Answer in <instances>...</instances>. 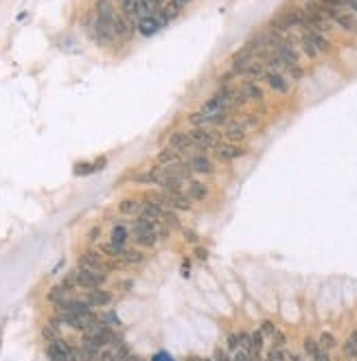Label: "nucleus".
<instances>
[{
	"mask_svg": "<svg viewBox=\"0 0 357 361\" xmlns=\"http://www.w3.org/2000/svg\"><path fill=\"white\" fill-rule=\"evenodd\" d=\"M287 361H305L302 354H287Z\"/></svg>",
	"mask_w": 357,
	"mask_h": 361,
	"instance_id": "nucleus-42",
	"label": "nucleus"
},
{
	"mask_svg": "<svg viewBox=\"0 0 357 361\" xmlns=\"http://www.w3.org/2000/svg\"><path fill=\"white\" fill-rule=\"evenodd\" d=\"M132 361H143L141 357H136V354H132Z\"/></svg>",
	"mask_w": 357,
	"mask_h": 361,
	"instance_id": "nucleus-43",
	"label": "nucleus"
},
{
	"mask_svg": "<svg viewBox=\"0 0 357 361\" xmlns=\"http://www.w3.org/2000/svg\"><path fill=\"white\" fill-rule=\"evenodd\" d=\"M184 239L191 241V243H197V234L193 232V230H184Z\"/></svg>",
	"mask_w": 357,
	"mask_h": 361,
	"instance_id": "nucleus-39",
	"label": "nucleus"
},
{
	"mask_svg": "<svg viewBox=\"0 0 357 361\" xmlns=\"http://www.w3.org/2000/svg\"><path fill=\"white\" fill-rule=\"evenodd\" d=\"M263 333V337H274V333H276V326L272 324L270 320H265L263 324H261V328H259Z\"/></svg>",
	"mask_w": 357,
	"mask_h": 361,
	"instance_id": "nucleus-34",
	"label": "nucleus"
},
{
	"mask_svg": "<svg viewBox=\"0 0 357 361\" xmlns=\"http://www.w3.org/2000/svg\"><path fill=\"white\" fill-rule=\"evenodd\" d=\"M184 164L191 168V173H204V175H210V173H215L213 160H210L208 155H204V153H193V155H189V158L184 160Z\"/></svg>",
	"mask_w": 357,
	"mask_h": 361,
	"instance_id": "nucleus-6",
	"label": "nucleus"
},
{
	"mask_svg": "<svg viewBox=\"0 0 357 361\" xmlns=\"http://www.w3.org/2000/svg\"><path fill=\"white\" fill-rule=\"evenodd\" d=\"M302 346H305V352H307V357H309V359H313L320 350H322V348H320V344H318V339H313V337H307Z\"/></svg>",
	"mask_w": 357,
	"mask_h": 361,
	"instance_id": "nucleus-28",
	"label": "nucleus"
},
{
	"mask_svg": "<svg viewBox=\"0 0 357 361\" xmlns=\"http://www.w3.org/2000/svg\"><path fill=\"white\" fill-rule=\"evenodd\" d=\"M300 46H302V51H305L309 57H318V55H320V53L316 51V48H313V44H311V42L305 38V35H302V38H300Z\"/></svg>",
	"mask_w": 357,
	"mask_h": 361,
	"instance_id": "nucleus-32",
	"label": "nucleus"
},
{
	"mask_svg": "<svg viewBox=\"0 0 357 361\" xmlns=\"http://www.w3.org/2000/svg\"><path fill=\"white\" fill-rule=\"evenodd\" d=\"M46 354H48V359H51V361H70L68 354H64L55 344H48L46 346Z\"/></svg>",
	"mask_w": 357,
	"mask_h": 361,
	"instance_id": "nucleus-26",
	"label": "nucleus"
},
{
	"mask_svg": "<svg viewBox=\"0 0 357 361\" xmlns=\"http://www.w3.org/2000/svg\"><path fill=\"white\" fill-rule=\"evenodd\" d=\"M79 267H90V269H107L103 263V256L94 250H88L86 254L79 256Z\"/></svg>",
	"mask_w": 357,
	"mask_h": 361,
	"instance_id": "nucleus-12",
	"label": "nucleus"
},
{
	"mask_svg": "<svg viewBox=\"0 0 357 361\" xmlns=\"http://www.w3.org/2000/svg\"><path fill=\"white\" fill-rule=\"evenodd\" d=\"M88 237H90V241H96V239L101 237V230H99V228H92V230H90V234H88Z\"/></svg>",
	"mask_w": 357,
	"mask_h": 361,
	"instance_id": "nucleus-41",
	"label": "nucleus"
},
{
	"mask_svg": "<svg viewBox=\"0 0 357 361\" xmlns=\"http://www.w3.org/2000/svg\"><path fill=\"white\" fill-rule=\"evenodd\" d=\"M110 276V269H90V267H77L70 274V278L75 280V287H81L90 291V289H99Z\"/></svg>",
	"mask_w": 357,
	"mask_h": 361,
	"instance_id": "nucleus-2",
	"label": "nucleus"
},
{
	"mask_svg": "<svg viewBox=\"0 0 357 361\" xmlns=\"http://www.w3.org/2000/svg\"><path fill=\"white\" fill-rule=\"evenodd\" d=\"M272 341H274L272 346H278V348H285L287 346V337H285V333H281V330H276L274 337H272Z\"/></svg>",
	"mask_w": 357,
	"mask_h": 361,
	"instance_id": "nucleus-35",
	"label": "nucleus"
},
{
	"mask_svg": "<svg viewBox=\"0 0 357 361\" xmlns=\"http://www.w3.org/2000/svg\"><path fill=\"white\" fill-rule=\"evenodd\" d=\"M134 243L143 248H154L158 243V234H141V237H134Z\"/></svg>",
	"mask_w": 357,
	"mask_h": 361,
	"instance_id": "nucleus-27",
	"label": "nucleus"
},
{
	"mask_svg": "<svg viewBox=\"0 0 357 361\" xmlns=\"http://www.w3.org/2000/svg\"><path fill=\"white\" fill-rule=\"evenodd\" d=\"M83 166H77L75 168V175H86V173H92V164H88V162H81Z\"/></svg>",
	"mask_w": 357,
	"mask_h": 361,
	"instance_id": "nucleus-37",
	"label": "nucleus"
},
{
	"mask_svg": "<svg viewBox=\"0 0 357 361\" xmlns=\"http://www.w3.org/2000/svg\"><path fill=\"white\" fill-rule=\"evenodd\" d=\"M136 29L145 35V38H149V35H154V33H158V31H160V29H162V24H160L158 20H156L154 16H149V18H143V20H138Z\"/></svg>",
	"mask_w": 357,
	"mask_h": 361,
	"instance_id": "nucleus-17",
	"label": "nucleus"
},
{
	"mask_svg": "<svg viewBox=\"0 0 357 361\" xmlns=\"http://www.w3.org/2000/svg\"><path fill=\"white\" fill-rule=\"evenodd\" d=\"M169 147L175 149L178 153L186 155V153L191 151V149H195V144H193L189 131H173L171 138H169Z\"/></svg>",
	"mask_w": 357,
	"mask_h": 361,
	"instance_id": "nucleus-7",
	"label": "nucleus"
},
{
	"mask_svg": "<svg viewBox=\"0 0 357 361\" xmlns=\"http://www.w3.org/2000/svg\"><path fill=\"white\" fill-rule=\"evenodd\" d=\"M184 193L191 197V202H204L208 197V186H204V182H197V179H189Z\"/></svg>",
	"mask_w": 357,
	"mask_h": 361,
	"instance_id": "nucleus-13",
	"label": "nucleus"
},
{
	"mask_svg": "<svg viewBox=\"0 0 357 361\" xmlns=\"http://www.w3.org/2000/svg\"><path fill=\"white\" fill-rule=\"evenodd\" d=\"M213 151L217 155V160H221V162H230V160H237L241 155H246V149L237 147V144H232V142H228V144L221 142L217 149H213Z\"/></svg>",
	"mask_w": 357,
	"mask_h": 361,
	"instance_id": "nucleus-8",
	"label": "nucleus"
},
{
	"mask_svg": "<svg viewBox=\"0 0 357 361\" xmlns=\"http://www.w3.org/2000/svg\"><path fill=\"white\" fill-rule=\"evenodd\" d=\"M101 252H103L105 256H110V258H116V261H123V256L127 254V248L125 245H118V243H103L101 245Z\"/></svg>",
	"mask_w": 357,
	"mask_h": 361,
	"instance_id": "nucleus-19",
	"label": "nucleus"
},
{
	"mask_svg": "<svg viewBox=\"0 0 357 361\" xmlns=\"http://www.w3.org/2000/svg\"><path fill=\"white\" fill-rule=\"evenodd\" d=\"M145 261V254H141V252H136V250H127V254L123 256V265H136V263H143Z\"/></svg>",
	"mask_w": 357,
	"mask_h": 361,
	"instance_id": "nucleus-29",
	"label": "nucleus"
},
{
	"mask_svg": "<svg viewBox=\"0 0 357 361\" xmlns=\"http://www.w3.org/2000/svg\"><path fill=\"white\" fill-rule=\"evenodd\" d=\"M42 335H44V339L48 341V344H51V341H55L57 337H59V330H57V328H53L51 324H46V326L42 328Z\"/></svg>",
	"mask_w": 357,
	"mask_h": 361,
	"instance_id": "nucleus-31",
	"label": "nucleus"
},
{
	"mask_svg": "<svg viewBox=\"0 0 357 361\" xmlns=\"http://www.w3.org/2000/svg\"><path fill=\"white\" fill-rule=\"evenodd\" d=\"M112 298H114V296H112L110 291H103V289L99 287V289H90L83 300H86V302L94 309V306H105V304H110Z\"/></svg>",
	"mask_w": 357,
	"mask_h": 361,
	"instance_id": "nucleus-10",
	"label": "nucleus"
},
{
	"mask_svg": "<svg viewBox=\"0 0 357 361\" xmlns=\"http://www.w3.org/2000/svg\"><path fill=\"white\" fill-rule=\"evenodd\" d=\"M318 344H320V348H322V350L329 352L331 348H335L337 341H335V337L331 335V333H322V335H320V339H318Z\"/></svg>",
	"mask_w": 357,
	"mask_h": 361,
	"instance_id": "nucleus-30",
	"label": "nucleus"
},
{
	"mask_svg": "<svg viewBox=\"0 0 357 361\" xmlns=\"http://www.w3.org/2000/svg\"><path fill=\"white\" fill-rule=\"evenodd\" d=\"M230 357H232V361H254L250 354H248L246 350H241V348H237V350H232L230 352Z\"/></svg>",
	"mask_w": 357,
	"mask_h": 361,
	"instance_id": "nucleus-36",
	"label": "nucleus"
},
{
	"mask_svg": "<svg viewBox=\"0 0 357 361\" xmlns=\"http://www.w3.org/2000/svg\"><path fill=\"white\" fill-rule=\"evenodd\" d=\"M213 359H215V361H232V357L228 354V350H226V348H221V346H217V348H215Z\"/></svg>",
	"mask_w": 357,
	"mask_h": 361,
	"instance_id": "nucleus-33",
	"label": "nucleus"
},
{
	"mask_svg": "<svg viewBox=\"0 0 357 361\" xmlns=\"http://www.w3.org/2000/svg\"><path fill=\"white\" fill-rule=\"evenodd\" d=\"M127 239H130V230H127V226L123 224H118V226H114L112 228V243H118V245H125L127 243Z\"/></svg>",
	"mask_w": 357,
	"mask_h": 361,
	"instance_id": "nucleus-22",
	"label": "nucleus"
},
{
	"mask_svg": "<svg viewBox=\"0 0 357 361\" xmlns=\"http://www.w3.org/2000/svg\"><path fill=\"white\" fill-rule=\"evenodd\" d=\"M232 123L241 125V127L248 131V129H252V127H257V125H259V116H257V114H244V116L232 118Z\"/></svg>",
	"mask_w": 357,
	"mask_h": 361,
	"instance_id": "nucleus-23",
	"label": "nucleus"
},
{
	"mask_svg": "<svg viewBox=\"0 0 357 361\" xmlns=\"http://www.w3.org/2000/svg\"><path fill=\"white\" fill-rule=\"evenodd\" d=\"M112 3H116V5H118V3H121V0H112Z\"/></svg>",
	"mask_w": 357,
	"mask_h": 361,
	"instance_id": "nucleus-46",
	"label": "nucleus"
},
{
	"mask_svg": "<svg viewBox=\"0 0 357 361\" xmlns=\"http://www.w3.org/2000/svg\"><path fill=\"white\" fill-rule=\"evenodd\" d=\"M226 341H228V348H230V352H232V350H237V348H239V339H237V335H228V339H226Z\"/></svg>",
	"mask_w": 357,
	"mask_h": 361,
	"instance_id": "nucleus-38",
	"label": "nucleus"
},
{
	"mask_svg": "<svg viewBox=\"0 0 357 361\" xmlns=\"http://www.w3.org/2000/svg\"><path fill=\"white\" fill-rule=\"evenodd\" d=\"M99 322H101V324H105V326H107V328H112V330L121 326V320H118V315H116V313H114V311H110V313H103V315L99 317Z\"/></svg>",
	"mask_w": 357,
	"mask_h": 361,
	"instance_id": "nucleus-25",
	"label": "nucleus"
},
{
	"mask_svg": "<svg viewBox=\"0 0 357 361\" xmlns=\"http://www.w3.org/2000/svg\"><path fill=\"white\" fill-rule=\"evenodd\" d=\"M342 348H344V357H346L348 361H357V330L350 333V337L344 341Z\"/></svg>",
	"mask_w": 357,
	"mask_h": 361,
	"instance_id": "nucleus-21",
	"label": "nucleus"
},
{
	"mask_svg": "<svg viewBox=\"0 0 357 361\" xmlns=\"http://www.w3.org/2000/svg\"><path fill=\"white\" fill-rule=\"evenodd\" d=\"M195 254H197V258H199V261H206V256H208V252H206V250H204V248H197V250H195Z\"/></svg>",
	"mask_w": 357,
	"mask_h": 361,
	"instance_id": "nucleus-40",
	"label": "nucleus"
},
{
	"mask_svg": "<svg viewBox=\"0 0 357 361\" xmlns=\"http://www.w3.org/2000/svg\"><path fill=\"white\" fill-rule=\"evenodd\" d=\"M246 134H248V131L241 127V125L232 123V120L226 125V127H223V140H228V142H232V144H237V142L244 140Z\"/></svg>",
	"mask_w": 357,
	"mask_h": 361,
	"instance_id": "nucleus-14",
	"label": "nucleus"
},
{
	"mask_svg": "<svg viewBox=\"0 0 357 361\" xmlns=\"http://www.w3.org/2000/svg\"><path fill=\"white\" fill-rule=\"evenodd\" d=\"M320 9H322V14L329 18L331 22L340 24L344 31L357 33V18L350 14L348 9H344V7H329V5H322V3H320Z\"/></svg>",
	"mask_w": 357,
	"mask_h": 361,
	"instance_id": "nucleus-4",
	"label": "nucleus"
},
{
	"mask_svg": "<svg viewBox=\"0 0 357 361\" xmlns=\"http://www.w3.org/2000/svg\"><path fill=\"white\" fill-rule=\"evenodd\" d=\"M70 291H72V289H68L66 285H55L51 291H48V300H51L53 304H62V302H66V300L72 298Z\"/></svg>",
	"mask_w": 357,
	"mask_h": 361,
	"instance_id": "nucleus-18",
	"label": "nucleus"
},
{
	"mask_svg": "<svg viewBox=\"0 0 357 361\" xmlns=\"http://www.w3.org/2000/svg\"><path fill=\"white\" fill-rule=\"evenodd\" d=\"M167 208L171 210H191L193 208V202L186 193H173V195H167Z\"/></svg>",
	"mask_w": 357,
	"mask_h": 361,
	"instance_id": "nucleus-11",
	"label": "nucleus"
},
{
	"mask_svg": "<svg viewBox=\"0 0 357 361\" xmlns=\"http://www.w3.org/2000/svg\"><path fill=\"white\" fill-rule=\"evenodd\" d=\"M265 81H268V86L272 90H276V92H281V94H287L289 92V81H287V77L285 75H281V72H276V70H265V77H263Z\"/></svg>",
	"mask_w": 357,
	"mask_h": 361,
	"instance_id": "nucleus-9",
	"label": "nucleus"
},
{
	"mask_svg": "<svg viewBox=\"0 0 357 361\" xmlns=\"http://www.w3.org/2000/svg\"><path fill=\"white\" fill-rule=\"evenodd\" d=\"M118 213L121 215H138L141 213V204L136 200H123L118 204Z\"/></svg>",
	"mask_w": 357,
	"mask_h": 361,
	"instance_id": "nucleus-24",
	"label": "nucleus"
},
{
	"mask_svg": "<svg viewBox=\"0 0 357 361\" xmlns=\"http://www.w3.org/2000/svg\"><path fill=\"white\" fill-rule=\"evenodd\" d=\"M193 144H195V149H199V153H206V151H213L221 144V134L215 129H208V127H193L189 131Z\"/></svg>",
	"mask_w": 357,
	"mask_h": 361,
	"instance_id": "nucleus-3",
	"label": "nucleus"
},
{
	"mask_svg": "<svg viewBox=\"0 0 357 361\" xmlns=\"http://www.w3.org/2000/svg\"><path fill=\"white\" fill-rule=\"evenodd\" d=\"M241 92L246 94V99H248V101H263V96H265L263 88L259 86L257 81H252V79L244 81V86H241Z\"/></svg>",
	"mask_w": 357,
	"mask_h": 361,
	"instance_id": "nucleus-16",
	"label": "nucleus"
},
{
	"mask_svg": "<svg viewBox=\"0 0 357 361\" xmlns=\"http://www.w3.org/2000/svg\"><path fill=\"white\" fill-rule=\"evenodd\" d=\"M88 31H90V35H92V40L96 42V44H101V46H107V44H112V42L116 40V35H114L110 24L103 22L101 18H96L94 14L90 16V20H88Z\"/></svg>",
	"mask_w": 357,
	"mask_h": 361,
	"instance_id": "nucleus-5",
	"label": "nucleus"
},
{
	"mask_svg": "<svg viewBox=\"0 0 357 361\" xmlns=\"http://www.w3.org/2000/svg\"><path fill=\"white\" fill-rule=\"evenodd\" d=\"M182 153H178L175 149L171 147H165L162 151L158 153V162H160V166H165V164H175V162H182Z\"/></svg>",
	"mask_w": 357,
	"mask_h": 361,
	"instance_id": "nucleus-20",
	"label": "nucleus"
},
{
	"mask_svg": "<svg viewBox=\"0 0 357 361\" xmlns=\"http://www.w3.org/2000/svg\"><path fill=\"white\" fill-rule=\"evenodd\" d=\"M302 35H305V38L311 42V44H313V48H316L318 53H326V51H329V48H331L329 40H326L322 33H318V31H311V29H305V33H302Z\"/></svg>",
	"mask_w": 357,
	"mask_h": 361,
	"instance_id": "nucleus-15",
	"label": "nucleus"
},
{
	"mask_svg": "<svg viewBox=\"0 0 357 361\" xmlns=\"http://www.w3.org/2000/svg\"><path fill=\"white\" fill-rule=\"evenodd\" d=\"M189 361H202V359H199V357H189Z\"/></svg>",
	"mask_w": 357,
	"mask_h": 361,
	"instance_id": "nucleus-44",
	"label": "nucleus"
},
{
	"mask_svg": "<svg viewBox=\"0 0 357 361\" xmlns=\"http://www.w3.org/2000/svg\"><path fill=\"white\" fill-rule=\"evenodd\" d=\"M94 16L110 24L116 38H130L134 33V27L125 20L123 14H121L112 0H94Z\"/></svg>",
	"mask_w": 357,
	"mask_h": 361,
	"instance_id": "nucleus-1",
	"label": "nucleus"
},
{
	"mask_svg": "<svg viewBox=\"0 0 357 361\" xmlns=\"http://www.w3.org/2000/svg\"><path fill=\"white\" fill-rule=\"evenodd\" d=\"M202 361H215V359H208V357H206V359H202Z\"/></svg>",
	"mask_w": 357,
	"mask_h": 361,
	"instance_id": "nucleus-45",
	"label": "nucleus"
}]
</instances>
